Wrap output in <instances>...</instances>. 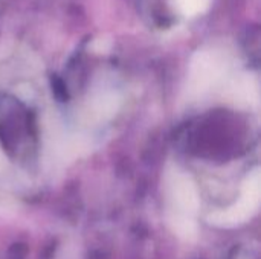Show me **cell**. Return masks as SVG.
I'll return each mask as SVG.
<instances>
[{
	"label": "cell",
	"instance_id": "cell-1",
	"mask_svg": "<svg viewBox=\"0 0 261 259\" xmlns=\"http://www.w3.org/2000/svg\"><path fill=\"white\" fill-rule=\"evenodd\" d=\"M199 208L200 198L193 177L177 165H168L164 172V209L171 232L185 241H194Z\"/></svg>",
	"mask_w": 261,
	"mask_h": 259
},
{
	"label": "cell",
	"instance_id": "cell-2",
	"mask_svg": "<svg viewBox=\"0 0 261 259\" xmlns=\"http://www.w3.org/2000/svg\"><path fill=\"white\" fill-rule=\"evenodd\" d=\"M261 205V169H252L243 182L239 200L228 206L211 212L208 215V223L220 229H234L248 223L260 209Z\"/></svg>",
	"mask_w": 261,
	"mask_h": 259
},
{
	"label": "cell",
	"instance_id": "cell-3",
	"mask_svg": "<svg viewBox=\"0 0 261 259\" xmlns=\"http://www.w3.org/2000/svg\"><path fill=\"white\" fill-rule=\"evenodd\" d=\"M63 145H64L63 142H52V147H54V148H57V147H63ZM72 147H73V145L66 139V154L72 150Z\"/></svg>",
	"mask_w": 261,
	"mask_h": 259
}]
</instances>
